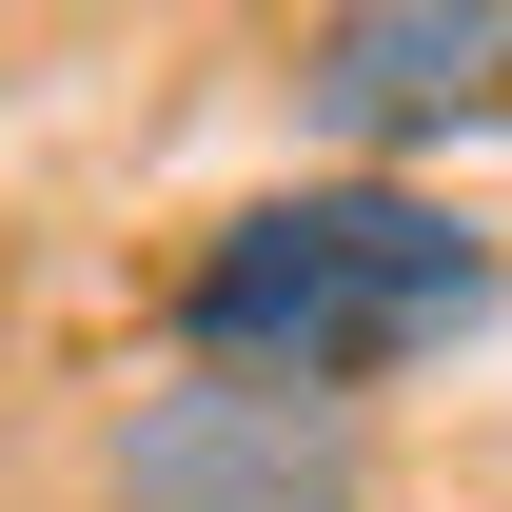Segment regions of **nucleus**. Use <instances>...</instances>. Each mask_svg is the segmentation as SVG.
Returning a JSON list of instances; mask_svg holds the SVG:
<instances>
[{
    "label": "nucleus",
    "instance_id": "nucleus-2",
    "mask_svg": "<svg viewBox=\"0 0 512 512\" xmlns=\"http://www.w3.org/2000/svg\"><path fill=\"white\" fill-rule=\"evenodd\" d=\"M99 512H375V394L256 375V355H158L79 453Z\"/></svg>",
    "mask_w": 512,
    "mask_h": 512
},
{
    "label": "nucleus",
    "instance_id": "nucleus-3",
    "mask_svg": "<svg viewBox=\"0 0 512 512\" xmlns=\"http://www.w3.org/2000/svg\"><path fill=\"white\" fill-rule=\"evenodd\" d=\"M276 99L355 178L512 138V0H316V20H276Z\"/></svg>",
    "mask_w": 512,
    "mask_h": 512
},
{
    "label": "nucleus",
    "instance_id": "nucleus-1",
    "mask_svg": "<svg viewBox=\"0 0 512 512\" xmlns=\"http://www.w3.org/2000/svg\"><path fill=\"white\" fill-rule=\"evenodd\" d=\"M493 316H512V237L414 197V178L237 197L158 276V355H256V375H316V394H375V375H414V355H453Z\"/></svg>",
    "mask_w": 512,
    "mask_h": 512
}]
</instances>
